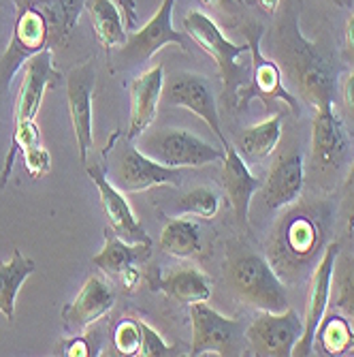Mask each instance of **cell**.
<instances>
[{"label":"cell","mask_w":354,"mask_h":357,"mask_svg":"<svg viewBox=\"0 0 354 357\" xmlns=\"http://www.w3.org/2000/svg\"><path fill=\"white\" fill-rule=\"evenodd\" d=\"M15 26L7 52L0 58V90H9L11 79L35 54L67 45L88 0H13Z\"/></svg>","instance_id":"obj_1"},{"label":"cell","mask_w":354,"mask_h":357,"mask_svg":"<svg viewBox=\"0 0 354 357\" xmlns=\"http://www.w3.org/2000/svg\"><path fill=\"white\" fill-rule=\"evenodd\" d=\"M325 242L323 220L314 216L309 208L286 212L267 242V261L284 284H293L305 274H312L320 248Z\"/></svg>","instance_id":"obj_2"},{"label":"cell","mask_w":354,"mask_h":357,"mask_svg":"<svg viewBox=\"0 0 354 357\" xmlns=\"http://www.w3.org/2000/svg\"><path fill=\"white\" fill-rule=\"evenodd\" d=\"M227 282L237 300L256 310L282 312L288 308L286 287L263 255L241 252L231 257L227 264Z\"/></svg>","instance_id":"obj_3"},{"label":"cell","mask_w":354,"mask_h":357,"mask_svg":"<svg viewBox=\"0 0 354 357\" xmlns=\"http://www.w3.org/2000/svg\"><path fill=\"white\" fill-rule=\"evenodd\" d=\"M184 32L186 37L197 43L207 56L214 58L218 73L222 77V86H224V94L227 96H237V90L246 86L248 77H250V69H252V60L248 64H243L239 58L246 56L250 52V45H235L231 43L227 37L222 35V30L218 28V24L201 13V11H188L184 15Z\"/></svg>","instance_id":"obj_4"},{"label":"cell","mask_w":354,"mask_h":357,"mask_svg":"<svg viewBox=\"0 0 354 357\" xmlns=\"http://www.w3.org/2000/svg\"><path fill=\"white\" fill-rule=\"evenodd\" d=\"M137 146L143 154L156 163L184 169V167H205L224 158V148L218 150L201 137L192 135L184 128H158L152 133H141Z\"/></svg>","instance_id":"obj_5"},{"label":"cell","mask_w":354,"mask_h":357,"mask_svg":"<svg viewBox=\"0 0 354 357\" xmlns=\"http://www.w3.org/2000/svg\"><path fill=\"white\" fill-rule=\"evenodd\" d=\"M105 169L111 184L122 192H139L154 186H179L184 178L182 169L156 163L133 146L128 137H124V144L113 150L111 163Z\"/></svg>","instance_id":"obj_6"},{"label":"cell","mask_w":354,"mask_h":357,"mask_svg":"<svg viewBox=\"0 0 354 357\" xmlns=\"http://www.w3.org/2000/svg\"><path fill=\"white\" fill-rule=\"evenodd\" d=\"M173 7L175 0H163L150 22L141 30L126 37V43L115 52V62L120 69H135L139 64H145L158 50H163L169 43H177L179 50L188 52L190 39L184 32L175 30L171 22Z\"/></svg>","instance_id":"obj_7"},{"label":"cell","mask_w":354,"mask_h":357,"mask_svg":"<svg viewBox=\"0 0 354 357\" xmlns=\"http://www.w3.org/2000/svg\"><path fill=\"white\" fill-rule=\"evenodd\" d=\"M339 255V244L331 242L325 246L320 255L314 272L309 274V289H307V302H305V314H303V334L297 340L293 355H312L316 334L320 323H323L327 308L331 304V287H333V268Z\"/></svg>","instance_id":"obj_8"},{"label":"cell","mask_w":354,"mask_h":357,"mask_svg":"<svg viewBox=\"0 0 354 357\" xmlns=\"http://www.w3.org/2000/svg\"><path fill=\"white\" fill-rule=\"evenodd\" d=\"M190 326H192V347L190 355H239L241 323L214 310L207 302L190 304Z\"/></svg>","instance_id":"obj_9"},{"label":"cell","mask_w":354,"mask_h":357,"mask_svg":"<svg viewBox=\"0 0 354 357\" xmlns=\"http://www.w3.org/2000/svg\"><path fill=\"white\" fill-rule=\"evenodd\" d=\"M301 334L303 319L288 306L282 312L259 310V317L246 330V340L250 342L256 355L291 357Z\"/></svg>","instance_id":"obj_10"},{"label":"cell","mask_w":354,"mask_h":357,"mask_svg":"<svg viewBox=\"0 0 354 357\" xmlns=\"http://www.w3.org/2000/svg\"><path fill=\"white\" fill-rule=\"evenodd\" d=\"M261 32L256 30L250 37V52H252V69H250V84L237 90V112H243L254 96L265 103V107H273V103H284L291 114L299 116V103L295 96L282 86V73L275 62L267 60L259 50Z\"/></svg>","instance_id":"obj_11"},{"label":"cell","mask_w":354,"mask_h":357,"mask_svg":"<svg viewBox=\"0 0 354 357\" xmlns=\"http://www.w3.org/2000/svg\"><path fill=\"white\" fill-rule=\"evenodd\" d=\"M314 124H312V167L318 176H333L341 169L348 137L344 124L335 114L333 101L314 107Z\"/></svg>","instance_id":"obj_12"},{"label":"cell","mask_w":354,"mask_h":357,"mask_svg":"<svg viewBox=\"0 0 354 357\" xmlns=\"http://www.w3.org/2000/svg\"><path fill=\"white\" fill-rule=\"evenodd\" d=\"M163 101L171 107H184L207 122L214 135L220 139L222 148L229 146V139L224 137L220 128V116L216 96L209 82L199 73H175L163 88Z\"/></svg>","instance_id":"obj_13"},{"label":"cell","mask_w":354,"mask_h":357,"mask_svg":"<svg viewBox=\"0 0 354 357\" xmlns=\"http://www.w3.org/2000/svg\"><path fill=\"white\" fill-rule=\"evenodd\" d=\"M96 71L92 62H81L75 69H71L67 77V101L71 124L77 139L79 160L88 165V154L94 146L92 135V96H94Z\"/></svg>","instance_id":"obj_14"},{"label":"cell","mask_w":354,"mask_h":357,"mask_svg":"<svg viewBox=\"0 0 354 357\" xmlns=\"http://www.w3.org/2000/svg\"><path fill=\"white\" fill-rule=\"evenodd\" d=\"M295 37L297 43L291 45L288 62H291V73L301 96L312 107L333 101V77L329 67L316 56L312 45L299 35V30L295 32Z\"/></svg>","instance_id":"obj_15"},{"label":"cell","mask_w":354,"mask_h":357,"mask_svg":"<svg viewBox=\"0 0 354 357\" xmlns=\"http://www.w3.org/2000/svg\"><path fill=\"white\" fill-rule=\"evenodd\" d=\"M60 73L51 64V50H43L28 58L24 67V79L19 86V94L15 101V116H13V131L28 124H35V118L41 109V101L47 88L58 86Z\"/></svg>","instance_id":"obj_16"},{"label":"cell","mask_w":354,"mask_h":357,"mask_svg":"<svg viewBox=\"0 0 354 357\" xmlns=\"http://www.w3.org/2000/svg\"><path fill=\"white\" fill-rule=\"evenodd\" d=\"M86 172L90 180L94 182V186L99 188L101 206L105 210V216L111 225V229L128 244H152V238L147 236V231L137 220L135 212L124 199V192L118 190L107 178V169L103 165H88Z\"/></svg>","instance_id":"obj_17"},{"label":"cell","mask_w":354,"mask_h":357,"mask_svg":"<svg viewBox=\"0 0 354 357\" xmlns=\"http://www.w3.org/2000/svg\"><path fill=\"white\" fill-rule=\"evenodd\" d=\"M115 304V291L99 276H90L79 296L62 308V319L71 332H83L103 319Z\"/></svg>","instance_id":"obj_18"},{"label":"cell","mask_w":354,"mask_h":357,"mask_svg":"<svg viewBox=\"0 0 354 357\" xmlns=\"http://www.w3.org/2000/svg\"><path fill=\"white\" fill-rule=\"evenodd\" d=\"M222 186L227 192L229 204L241 225H248L250 216V204L256 190L263 188V182L256 178L248 165L243 156L237 152L233 144L224 146V158H222Z\"/></svg>","instance_id":"obj_19"},{"label":"cell","mask_w":354,"mask_h":357,"mask_svg":"<svg viewBox=\"0 0 354 357\" xmlns=\"http://www.w3.org/2000/svg\"><path fill=\"white\" fill-rule=\"evenodd\" d=\"M165 69L152 67L150 71L137 75L131 82V124H128V139H137L145 133L158 114V103L163 99Z\"/></svg>","instance_id":"obj_20"},{"label":"cell","mask_w":354,"mask_h":357,"mask_svg":"<svg viewBox=\"0 0 354 357\" xmlns=\"http://www.w3.org/2000/svg\"><path fill=\"white\" fill-rule=\"evenodd\" d=\"M305 184V167L301 154H286L271 167L267 180L263 182V199L271 210H282L293 206Z\"/></svg>","instance_id":"obj_21"},{"label":"cell","mask_w":354,"mask_h":357,"mask_svg":"<svg viewBox=\"0 0 354 357\" xmlns=\"http://www.w3.org/2000/svg\"><path fill=\"white\" fill-rule=\"evenodd\" d=\"M154 287L163 291L169 300L182 302L186 306L207 302L211 298V278L199 268H190V266L165 272L156 280Z\"/></svg>","instance_id":"obj_22"},{"label":"cell","mask_w":354,"mask_h":357,"mask_svg":"<svg viewBox=\"0 0 354 357\" xmlns=\"http://www.w3.org/2000/svg\"><path fill=\"white\" fill-rule=\"evenodd\" d=\"M152 255V244H128L113 229H105V246L92 257V266L109 278H118L126 268L143 264Z\"/></svg>","instance_id":"obj_23"},{"label":"cell","mask_w":354,"mask_h":357,"mask_svg":"<svg viewBox=\"0 0 354 357\" xmlns=\"http://www.w3.org/2000/svg\"><path fill=\"white\" fill-rule=\"evenodd\" d=\"M86 9L92 20L94 37L107 54H111V50H118L126 43L128 32L124 28L120 7L113 0H88Z\"/></svg>","instance_id":"obj_24"},{"label":"cell","mask_w":354,"mask_h":357,"mask_svg":"<svg viewBox=\"0 0 354 357\" xmlns=\"http://www.w3.org/2000/svg\"><path fill=\"white\" fill-rule=\"evenodd\" d=\"M35 270V261L24 257L17 248L13 250L11 261H0V312L7 317V321L15 319L17 291Z\"/></svg>","instance_id":"obj_25"},{"label":"cell","mask_w":354,"mask_h":357,"mask_svg":"<svg viewBox=\"0 0 354 357\" xmlns=\"http://www.w3.org/2000/svg\"><path fill=\"white\" fill-rule=\"evenodd\" d=\"M282 139V116H273L265 122H259L237 137V152L248 158L263 160L271 156Z\"/></svg>","instance_id":"obj_26"},{"label":"cell","mask_w":354,"mask_h":357,"mask_svg":"<svg viewBox=\"0 0 354 357\" xmlns=\"http://www.w3.org/2000/svg\"><path fill=\"white\" fill-rule=\"evenodd\" d=\"M160 250L177 259L195 257L201 250L199 225L188 218H171L160 234Z\"/></svg>","instance_id":"obj_27"},{"label":"cell","mask_w":354,"mask_h":357,"mask_svg":"<svg viewBox=\"0 0 354 357\" xmlns=\"http://www.w3.org/2000/svg\"><path fill=\"white\" fill-rule=\"evenodd\" d=\"M333 308L344 314L354 328V255L339 257L333 268V287H331Z\"/></svg>","instance_id":"obj_28"},{"label":"cell","mask_w":354,"mask_h":357,"mask_svg":"<svg viewBox=\"0 0 354 357\" xmlns=\"http://www.w3.org/2000/svg\"><path fill=\"white\" fill-rule=\"evenodd\" d=\"M316 338L329 355H344L354 347V328L344 314H329L320 323Z\"/></svg>","instance_id":"obj_29"},{"label":"cell","mask_w":354,"mask_h":357,"mask_svg":"<svg viewBox=\"0 0 354 357\" xmlns=\"http://www.w3.org/2000/svg\"><path fill=\"white\" fill-rule=\"evenodd\" d=\"M218 208H220V197L214 188L195 186L186 195H182L173 212L175 214H188V216H199V218H214L218 214Z\"/></svg>","instance_id":"obj_30"},{"label":"cell","mask_w":354,"mask_h":357,"mask_svg":"<svg viewBox=\"0 0 354 357\" xmlns=\"http://www.w3.org/2000/svg\"><path fill=\"white\" fill-rule=\"evenodd\" d=\"M113 344L122 355H139L141 349V328L137 319H124L113 332Z\"/></svg>","instance_id":"obj_31"},{"label":"cell","mask_w":354,"mask_h":357,"mask_svg":"<svg viewBox=\"0 0 354 357\" xmlns=\"http://www.w3.org/2000/svg\"><path fill=\"white\" fill-rule=\"evenodd\" d=\"M22 154H24V167L30 174V178L39 180V178H43L49 172V167H51V156H49V152L41 144L24 148Z\"/></svg>","instance_id":"obj_32"},{"label":"cell","mask_w":354,"mask_h":357,"mask_svg":"<svg viewBox=\"0 0 354 357\" xmlns=\"http://www.w3.org/2000/svg\"><path fill=\"white\" fill-rule=\"evenodd\" d=\"M139 328H141V349H139V355L154 357V355H171L175 351L171 344L165 342V338L160 336L156 330H152L147 323L139 321Z\"/></svg>","instance_id":"obj_33"},{"label":"cell","mask_w":354,"mask_h":357,"mask_svg":"<svg viewBox=\"0 0 354 357\" xmlns=\"http://www.w3.org/2000/svg\"><path fill=\"white\" fill-rule=\"evenodd\" d=\"M58 355H69V357H88L92 355L90 351V344L86 338L81 336H75V338H69L58 344Z\"/></svg>","instance_id":"obj_34"},{"label":"cell","mask_w":354,"mask_h":357,"mask_svg":"<svg viewBox=\"0 0 354 357\" xmlns=\"http://www.w3.org/2000/svg\"><path fill=\"white\" fill-rule=\"evenodd\" d=\"M346 214H348V229H354V160L346 178Z\"/></svg>","instance_id":"obj_35"},{"label":"cell","mask_w":354,"mask_h":357,"mask_svg":"<svg viewBox=\"0 0 354 357\" xmlns=\"http://www.w3.org/2000/svg\"><path fill=\"white\" fill-rule=\"evenodd\" d=\"M201 3L218 15H235L237 13L235 0H201Z\"/></svg>","instance_id":"obj_36"},{"label":"cell","mask_w":354,"mask_h":357,"mask_svg":"<svg viewBox=\"0 0 354 357\" xmlns=\"http://www.w3.org/2000/svg\"><path fill=\"white\" fill-rule=\"evenodd\" d=\"M341 94H344V105L348 109V114L354 120V71H350L344 77V86H341Z\"/></svg>","instance_id":"obj_37"},{"label":"cell","mask_w":354,"mask_h":357,"mask_svg":"<svg viewBox=\"0 0 354 357\" xmlns=\"http://www.w3.org/2000/svg\"><path fill=\"white\" fill-rule=\"evenodd\" d=\"M118 278L122 280V284H124L126 291H135L137 284H139V280H141V272H139V268L131 266V268H126Z\"/></svg>","instance_id":"obj_38"},{"label":"cell","mask_w":354,"mask_h":357,"mask_svg":"<svg viewBox=\"0 0 354 357\" xmlns=\"http://www.w3.org/2000/svg\"><path fill=\"white\" fill-rule=\"evenodd\" d=\"M115 3H118V7L126 15V26H133L137 22V13H135L137 5H135V0H115Z\"/></svg>","instance_id":"obj_39"},{"label":"cell","mask_w":354,"mask_h":357,"mask_svg":"<svg viewBox=\"0 0 354 357\" xmlns=\"http://www.w3.org/2000/svg\"><path fill=\"white\" fill-rule=\"evenodd\" d=\"M346 54L354 64V13L346 22Z\"/></svg>","instance_id":"obj_40"},{"label":"cell","mask_w":354,"mask_h":357,"mask_svg":"<svg viewBox=\"0 0 354 357\" xmlns=\"http://www.w3.org/2000/svg\"><path fill=\"white\" fill-rule=\"evenodd\" d=\"M256 3L261 5V9L267 13V15H273L280 7V0H256Z\"/></svg>","instance_id":"obj_41"}]
</instances>
